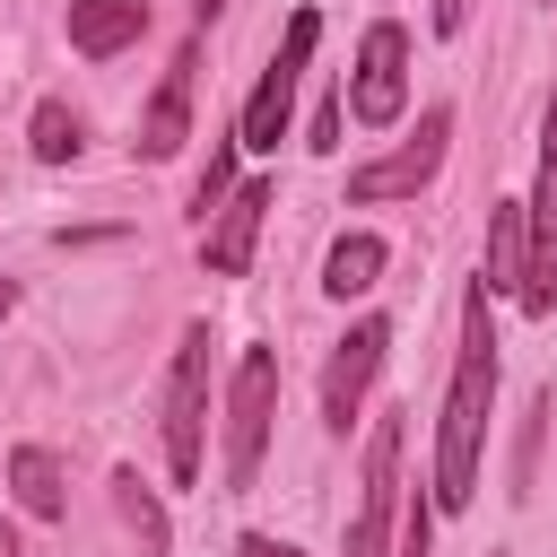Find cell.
I'll list each match as a JSON object with an SVG mask.
<instances>
[{
    "label": "cell",
    "instance_id": "obj_1",
    "mask_svg": "<svg viewBox=\"0 0 557 557\" xmlns=\"http://www.w3.org/2000/svg\"><path fill=\"white\" fill-rule=\"evenodd\" d=\"M487 409H496V322H487V278H479L461 296V357H453V392H444V426H435V505L444 513H461L479 496Z\"/></svg>",
    "mask_w": 557,
    "mask_h": 557
},
{
    "label": "cell",
    "instance_id": "obj_2",
    "mask_svg": "<svg viewBox=\"0 0 557 557\" xmlns=\"http://www.w3.org/2000/svg\"><path fill=\"white\" fill-rule=\"evenodd\" d=\"M313 44H322V9H296L287 35H278V52H270V70L252 78V96H244V113H235L244 148H278V139H287V113H296V87H305Z\"/></svg>",
    "mask_w": 557,
    "mask_h": 557
},
{
    "label": "cell",
    "instance_id": "obj_3",
    "mask_svg": "<svg viewBox=\"0 0 557 557\" xmlns=\"http://www.w3.org/2000/svg\"><path fill=\"white\" fill-rule=\"evenodd\" d=\"M270 418H278V357L270 348H244L235 357V383H226V487H252L261 479Z\"/></svg>",
    "mask_w": 557,
    "mask_h": 557
},
{
    "label": "cell",
    "instance_id": "obj_4",
    "mask_svg": "<svg viewBox=\"0 0 557 557\" xmlns=\"http://www.w3.org/2000/svg\"><path fill=\"white\" fill-rule=\"evenodd\" d=\"M200 435H209V322L183 331L174 374H165V470L183 487L200 479Z\"/></svg>",
    "mask_w": 557,
    "mask_h": 557
},
{
    "label": "cell",
    "instance_id": "obj_5",
    "mask_svg": "<svg viewBox=\"0 0 557 557\" xmlns=\"http://www.w3.org/2000/svg\"><path fill=\"white\" fill-rule=\"evenodd\" d=\"M400 104H409V35L392 17H374L366 44H357V70H348V113L366 131H392Z\"/></svg>",
    "mask_w": 557,
    "mask_h": 557
},
{
    "label": "cell",
    "instance_id": "obj_6",
    "mask_svg": "<svg viewBox=\"0 0 557 557\" xmlns=\"http://www.w3.org/2000/svg\"><path fill=\"white\" fill-rule=\"evenodd\" d=\"M392 522H400V418H374V435H366V487H357V522H348V557H392Z\"/></svg>",
    "mask_w": 557,
    "mask_h": 557
},
{
    "label": "cell",
    "instance_id": "obj_7",
    "mask_svg": "<svg viewBox=\"0 0 557 557\" xmlns=\"http://www.w3.org/2000/svg\"><path fill=\"white\" fill-rule=\"evenodd\" d=\"M444 139H453V113L426 104V113H418V139H400L392 157H374V165L348 174V200H418V191L435 183V165H444Z\"/></svg>",
    "mask_w": 557,
    "mask_h": 557
},
{
    "label": "cell",
    "instance_id": "obj_8",
    "mask_svg": "<svg viewBox=\"0 0 557 557\" xmlns=\"http://www.w3.org/2000/svg\"><path fill=\"white\" fill-rule=\"evenodd\" d=\"M522 313H557V96L540 122V183H531V278H522Z\"/></svg>",
    "mask_w": 557,
    "mask_h": 557
},
{
    "label": "cell",
    "instance_id": "obj_9",
    "mask_svg": "<svg viewBox=\"0 0 557 557\" xmlns=\"http://www.w3.org/2000/svg\"><path fill=\"white\" fill-rule=\"evenodd\" d=\"M383 348H392V322H357V331L331 348V366H322V426H331V435H348V426H357L366 383L383 374Z\"/></svg>",
    "mask_w": 557,
    "mask_h": 557
},
{
    "label": "cell",
    "instance_id": "obj_10",
    "mask_svg": "<svg viewBox=\"0 0 557 557\" xmlns=\"http://www.w3.org/2000/svg\"><path fill=\"white\" fill-rule=\"evenodd\" d=\"M270 183H235L226 200H218V218L200 226V261H209V278H244L252 270V244H261V218H270Z\"/></svg>",
    "mask_w": 557,
    "mask_h": 557
},
{
    "label": "cell",
    "instance_id": "obj_11",
    "mask_svg": "<svg viewBox=\"0 0 557 557\" xmlns=\"http://www.w3.org/2000/svg\"><path fill=\"white\" fill-rule=\"evenodd\" d=\"M191 52H174V70L157 78V96H148V113H139V157L157 165V157H174L183 139H191Z\"/></svg>",
    "mask_w": 557,
    "mask_h": 557
},
{
    "label": "cell",
    "instance_id": "obj_12",
    "mask_svg": "<svg viewBox=\"0 0 557 557\" xmlns=\"http://www.w3.org/2000/svg\"><path fill=\"white\" fill-rule=\"evenodd\" d=\"M479 278H487V296H513L522 305V278H531V200H496Z\"/></svg>",
    "mask_w": 557,
    "mask_h": 557
},
{
    "label": "cell",
    "instance_id": "obj_13",
    "mask_svg": "<svg viewBox=\"0 0 557 557\" xmlns=\"http://www.w3.org/2000/svg\"><path fill=\"white\" fill-rule=\"evenodd\" d=\"M148 35V0H70V52L113 61L122 44Z\"/></svg>",
    "mask_w": 557,
    "mask_h": 557
},
{
    "label": "cell",
    "instance_id": "obj_14",
    "mask_svg": "<svg viewBox=\"0 0 557 557\" xmlns=\"http://www.w3.org/2000/svg\"><path fill=\"white\" fill-rule=\"evenodd\" d=\"M9 496H17L35 522H61V513H70V496H61V461H52L44 444H17V453H9Z\"/></svg>",
    "mask_w": 557,
    "mask_h": 557
},
{
    "label": "cell",
    "instance_id": "obj_15",
    "mask_svg": "<svg viewBox=\"0 0 557 557\" xmlns=\"http://www.w3.org/2000/svg\"><path fill=\"white\" fill-rule=\"evenodd\" d=\"M374 278H383V235H339V244L322 252V296L348 305V296H366Z\"/></svg>",
    "mask_w": 557,
    "mask_h": 557
},
{
    "label": "cell",
    "instance_id": "obj_16",
    "mask_svg": "<svg viewBox=\"0 0 557 557\" xmlns=\"http://www.w3.org/2000/svg\"><path fill=\"white\" fill-rule=\"evenodd\" d=\"M113 505H122V522L139 531V557H165V548H174V531H165V505L148 496V479H139V470H113Z\"/></svg>",
    "mask_w": 557,
    "mask_h": 557
},
{
    "label": "cell",
    "instance_id": "obj_17",
    "mask_svg": "<svg viewBox=\"0 0 557 557\" xmlns=\"http://www.w3.org/2000/svg\"><path fill=\"white\" fill-rule=\"evenodd\" d=\"M26 148H35L44 165H70V157L87 148V122H78L61 96H44V104H35V122H26Z\"/></svg>",
    "mask_w": 557,
    "mask_h": 557
},
{
    "label": "cell",
    "instance_id": "obj_18",
    "mask_svg": "<svg viewBox=\"0 0 557 557\" xmlns=\"http://www.w3.org/2000/svg\"><path fill=\"white\" fill-rule=\"evenodd\" d=\"M235 148H244V131H209V165H200V183H191V218H200V226H209L218 200L235 191Z\"/></svg>",
    "mask_w": 557,
    "mask_h": 557
},
{
    "label": "cell",
    "instance_id": "obj_19",
    "mask_svg": "<svg viewBox=\"0 0 557 557\" xmlns=\"http://www.w3.org/2000/svg\"><path fill=\"white\" fill-rule=\"evenodd\" d=\"M392 557H426V496L400 513V548H392Z\"/></svg>",
    "mask_w": 557,
    "mask_h": 557
},
{
    "label": "cell",
    "instance_id": "obj_20",
    "mask_svg": "<svg viewBox=\"0 0 557 557\" xmlns=\"http://www.w3.org/2000/svg\"><path fill=\"white\" fill-rule=\"evenodd\" d=\"M235 557H305V548H287V540H270V531H244Z\"/></svg>",
    "mask_w": 557,
    "mask_h": 557
},
{
    "label": "cell",
    "instance_id": "obj_21",
    "mask_svg": "<svg viewBox=\"0 0 557 557\" xmlns=\"http://www.w3.org/2000/svg\"><path fill=\"white\" fill-rule=\"evenodd\" d=\"M461 17H470V0H435V26H444V35H453Z\"/></svg>",
    "mask_w": 557,
    "mask_h": 557
},
{
    "label": "cell",
    "instance_id": "obj_22",
    "mask_svg": "<svg viewBox=\"0 0 557 557\" xmlns=\"http://www.w3.org/2000/svg\"><path fill=\"white\" fill-rule=\"evenodd\" d=\"M9 313H17V278H0V322H9Z\"/></svg>",
    "mask_w": 557,
    "mask_h": 557
},
{
    "label": "cell",
    "instance_id": "obj_23",
    "mask_svg": "<svg viewBox=\"0 0 557 557\" xmlns=\"http://www.w3.org/2000/svg\"><path fill=\"white\" fill-rule=\"evenodd\" d=\"M0 557H26V548H17V531H9V522H0Z\"/></svg>",
    "mask_w": 557,
    "mask_h": 557
}]
</instances>
